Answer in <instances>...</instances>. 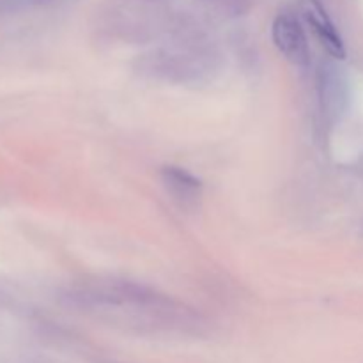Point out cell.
Here are the masks:
<instances>
[{
    "label": "cell",
    "instance_id": "6da1fadb",
    "mask_svg": "<svg viewBox=\"0 0 363 363\" xmlns=\"http://www.w3.org/2000/svg\"><path fill=\"white\" fill-rule=\"evenodd\" d=\"M77 303L96 318L130 323L137 326L179 325L184 318H191L179 303L144 286L131 282H91L78 287Z\"/></svg>",
    "mask_w": 363,
    "mask_h": 363
},
{
    "label": "cell",
    "instance_id": "7a4b0ae2",
    "mask_svg": "<svg viewBox=\"0 0 363 363\" xmlns=\"http://www.w3.org/2000/svg\"><path fill=\"white\" fill-rule=\"evenodd\" d=\"M318 94L321 112L330 123L346 113L350 105V82L337 62H323L318 71Z\"/></svg>",
    "mask_w": 363,
    "mask_h": 363
},
{
    "label": "cell",
    "instance_id": "3957f363",
    "mask_svg": "<svg viewBox=\"0 0 363 363\" xmlns=\"http://www.w3.org/2000/svg\"><path fill=\"white\" fill-rule=\"evenodd\" d=\"M273 41L279 52L296 66H307L311 48L300 20L293 13H280L273 21Z\"/></svg>",
    "mask_w": 363,
    "mask_h": 363
},
{
    "label": "cell",
    "instance_id": "277c9868",
    "mask_svg": "<svg viewBox=\"0 0 363 363\" xmlns=\"http://www.w3.org/2000/svg\"><path fill=\"white\" fill-rule=\"evenodd\" d=\"M301 13L312 27V30L315 32L321 45L326 48V52L335 59H344L346 46H344L342 38H340L339 30L333 25L332 18L328 16L325 7L319 4V0H301Z\"/></svg>",
    "mask_w": 363,
    "mask_h": 363
},
{
    "label": "cell",
    "instance_id": "5b68a950",
    "mask_svg": "<svg viewBox=\"0 0 363 363\" xmlns=\"http://www.w3.org/2000/svg\"><path fill=\"white\" fill-rule=\"evenodd\" d=\"M162 181L167 194L183 209L197 208L202 199V183L199 177L181 167H163Z\"/></svg>",
    "mask_w": 363,
    "mask_h": 363
}]
</instances>
